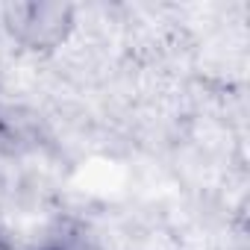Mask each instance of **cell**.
<instances>
[{"instance_id":"cell-1","label":"cell","mask_w":250,"mask_h":250,"mask_svg":"<svg viewBox=\"0 0 250 250\" xmlns=\"http://www.w3.org/2000/svg\"><path fill=\"white\" fill-rule=\"evenodd\" d=\"M3 36L33 53V56H56L77 30V6L71 3H6L0 12Z\"/></svg>"},{"instance_id":"cell-2","label":"cell","mask_w":250,"mask_h":250,"mask_svg":"<svg viewBox=\"0 0 250 250\" xmlns=\"http://www.w3.org/2000/svg\"><path fill=\"white\" fill-rule=\"evenodd\" d=\"M0 250H21V247L15 244V238H12L6 229H0Z\"/></svg>"}]
</instances>
